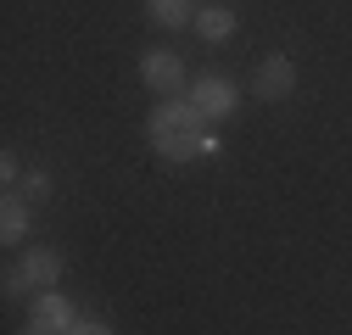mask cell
<instances>
[{"instance_id":"obj_9","label":"cell","mask_w":352,"mask_h":335,"mask_svg":"<svg viewBox=\"0 0 352 335\" xmlns=\"http://www.w3.org/2000/svg\"><path fill=\"white\" fill-rule=\"evenodd\" d=\"M196 34L212 39V45H218V39H230V34H235V12H230V6H201V12H196Z\"/></svg>"},{"instance_id":"obj_10","label":"cell","mask_w":352,"mask_h":335,"mask_svg":"<svg viewBox=\"0 0 352 335\" xmlns=\"http://www.w3.org/2000/svg\"><path fill=\"white\" fill-rule=\"evenodd\" d=\"M17 196H23L28 207H39V201L51 196V174H45V168H28V174L17 179Z\"/></svg>"},{"instance_id":"obj_14","label":"cell","mask_w":352,"mask_h":335,"mask_svg":"<svg viewBox=\"0 0 352 335\" xmlns=\"http://www.w3.org/2000/svg\"><path fill=\"white\" fill-rule=\"evenodd\" d=\"M28 335H39V330H28Z\"/></svg>"},{"instance_id":"obj_3","label":"cell","mask_w":352,"mask_h":335,"mask_svg":"<svg viewBox=\"0 0 352 335\" xmlns=\"http://www.w3.org/2000/svg\"><path fill=\"white\" fill-rule=\"evenodd\" d=\"M140 78H146V90H151L157 101H168V95H179L185 84H190V78H185V62L173 56L168 45H151V51L140 56Z\"/></svg>"},{"instance_id":"obj_2","label":"cell","mask_w":352,"mask_h":335,"mask_svg":"<svg viewBox=\"0 0 352 335\" xmlns=\"http://www.w3.org/2000/svg\"><path fill=\"white\" fill-rule=\"evenodd\" d=\"M185 101H190L207 123H224V117H235L241 90H235V78H230V73H201V78L185 84Z\"/></svg>"},{"instance_id":"obj_12","label":"cell","mask_w":352,"mask_h":335,"mask_svg":"<svg viewBox=\"0 0 352 335\" xmlns=\"http://www.w3.org/2000/svg\"><path fill=\"white\" fill-rule=\"evenodd\" d=\"M28 174V168L17 162V151H0V179H6V190H17V179Z\"/></svg>"},{"instance_id":"obj_11","label":"cell","mask_w":352,"mask_h":335,"mask_svg":"<svg viewBox=\"0 0 352 335\" xmlns=\"http://www.w3.org/2000/svg\"><path fill=\"white\" fill-rule=\"evenodd\" d=\"M0 290H6L12 302H17V297H28V290H34V285H28V274H23V263H12V268H6V279H0Z\"/></svg>"},{"instance_id":"obj_1","label":"cell","mask_w":352,"mask_h":335,"mask_svg":"<svg viewBox=\"0 0 352 335\" xmlns=\"http://www.w3.org/2000/svg\"><path fill=\"white\" fill-rule=\"evenodd\" d=\"M146 140H151V151H157L168 168L224 151V146H218V135H207V117H201L185 95H168V101L151 106V117H146Z\"/></svg>"},{"instance_id":"obj_4","label":"cell","mask_w":352,"mask_h":335,"mask_svg":"<svg viewBox=\"0 0 352 335\" xmlns=\"http://www.w3.org/2000/svg\"><path fill=\"white\" fill-rule=\"evenodd\" d=\"M78 324V308L62 297V290H34V308H28V330L39 335H67Z\"/></svg>"},{"instance_id":"obj_7","label":"cell","mask_w":352,"mask_h":335,"mask_svg":"<svg viewBox=\"0 0 352 335\" xmlns=\"http://www.w3.org/2000/svg\"><path fill=\"white\" fill-rule=\"evenodd\" d=\"M28 213H34V207H28L17 190H6V201H0V240H6V246H23V235H28Z\"/></svg>"},{"instance_id":"obj_8","label":"cell","mask_w":352,"mask_h":335,"mask_svg":"<svg viewBox=\"0 0 352 335\" xmlns=\"http://www.w3.org/2000/svg\"><path fill=\"white\" fill-rule=\"evenodd\" d=\"M196 12H201L196 0H146V17H151L157 28H168V34L185 28V23H196Z\"/></svg>"},{"instance_id":"obj_6","label":"cell","mask_w":352,"mask_h":335,"mask_svg":"<svg viewBox=\"0 0 352 335\" xmlns=\"http://www.w3.org/2000/svg\"><path fill=\"white\" fill-rule=\"evenodd\" d=\"M23 274L34 290H56L62 285V251L56 246H28L23 251Z\"/></svg>"},{"instance_id":"obj_13","label":"cell","mask_w":352,"mask_h":335,"mask_svg":"<svg viewBox=\"0 0 352 335\" xmlns=\"http://www.w3.org/2000/svg\"><path fill=\"white\" fill-rule=\"evenodd\" d=\"M67 335H118V330H112L107 319H78V324H73Z\"/></svg>"},{"instance_id":"obj_5","label":"cell","mask_w":352,"mask_h":335,"mask_svg":"<svg viewBox=\"0 0 352 335\" xmlns=\"http://www.w3.org/2000/svg\"><path fill=\"white\" fill-rule=\"evenodd\" d=\"M252 90H257V101H285V95L296 90V62H291L285 51H269V56L257 62Z\"/></svg>"}]
</instances>
